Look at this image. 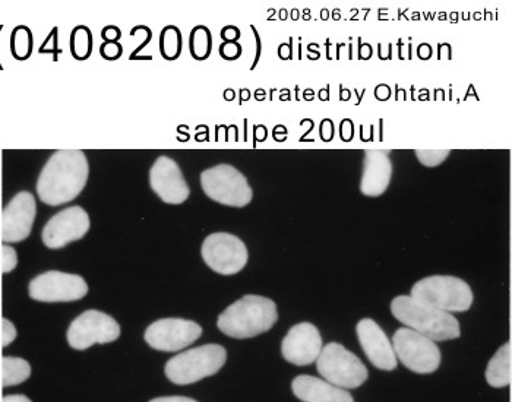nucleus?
I'll return each mask as SVG.
<instances>
[{"label":"nucleus","mask_w":512,"mask_h":402,"mask_svg":"<svg viewBox=\"0 0 512 402\" xmlns=\"http://www.w3.org/2000/svg\"><path fill=\"white\" fill-rule=\"evenodd\" d=\"M277 319V305L273 300L262 296H245L218 316L217 326L227 337L245 340L270 331Z\"/></svg>","instance_id":"2"},{"label":"nucleus","mask_w":512,"mask_h":402,"mask_svg":"<svg viewBox=\"0 0 512 402\" xmlns=\"http://www.w3.org/2000/svg\"><path fill=\"white\" fill-rule=\"evenodd\" d=\"M202 335V328L194 321L186 319H160L148 326L145 341L158 351H180L194 344Z\"/></svg>","instance_id":"12"},{"label":"nucleus","mask_w":512,"mask_h":402,"mask_svg":"<svg viewBox=\"0 0 512 402\" xmlns=\"http://www.w3.org/2000/svg\"><path fill=\"white\" fill-rule=\"evenodd\" d=\"M220 56L224 60H237L242 56V46L237 43H223L220 46Z\"/></svg>","instance_id":"30"},{"label":"nucleus","mask_w":512,"mask_h":402,"mask_svg":"<svg viewBox=\"0 0 512 402\" xmlns=\"http://www.w3.org/2000/svg\"><path fill=\"white\" fill-rule=\"evenodd\" d=\"M213 50V36L205 25H197L189 36V52L195 60H207Z\"/></svg>","instance_id":"22"},{"label":"nucleus","mask_w":512,"mask_h":402,"mask_svg":"<svg viewBox=\"0 0 512 402\" xmlns=\"http://www.w3.org/2000/svg\"><path fill=\"white\" fill-rule=\"evenodd\" d=\"M33 50V34L27 27H17L12 33V55L20 60L30 58Z\"/></svg>","instance_id":"25"},{"label":"nucleus","mask_w":512,"mask_h":402,"mask_svg":"<svg viewBox=\"0 0 512 402\" xmlns=\"http://www.w3.org/2000/svg\"><path fill=\"white\" fill-rule=\"evenodd\" d=\"M227 360L226 348L207 344L173 357L166 364V376L176 385H189L216 375Z\"/></svg>","instance_id":"5"},{"label":"nucleus","mask_w":512,"mask_h":402,"mask_svg":"<svg viewBox=\"0 0 512 402\" xmlns=\"http://www.w3.org/2000/svg\"><path fill=\"white\" fill-rule=\"evenodd\" d=\"M0 376H2V385L5 388L20 385L31 376L30 363L27 360L20 359V357H2V360H0Z\"/></svg>","instance_id":"21"},{"label":"nucleus","mask_w":512,"mask_h":402,"mask_svg":"<svg viewBox=\"0 0 512 402\" xmlns=\"http://www.w3.org/2000/svg\"><path fill=\"white\" fill-rule=\"evenodd\" d=\"M37 205L33 193H17L0 215V237L3 243H20L27 239L36 220Z\"/></svg>","instance_id":"14"},{"label":"nucleus","mask_w":512,"mask_h":402,"mask_svg":"<svg viewBox=\"0 0 512 402\" xmlns=\"http://www.w3.org/2000/svg\"><path fill=\"white\" fill-rule=\"evenodd\" d=\"M0 215H2V214H0Z\"/></svg>","instance_id":"35"},{"label":"nucleus","mask_w":512,"mask_h":402,"mask_svg":"<svg viewBox=\"0 0 512 402\" xmlns=\"http://www.w3.org/2000/svg\"><path fill=\"white\" fill-rule=\"evenodd\" d=\"M316 369L324 381L341 389H355L368 379V369L362 360L338 343L322 347Z\"/></svg>","instance_id":"6"},{"label":"nucleus","mask_w":512,"mask_h":402,"mask_svg":"<svg viewBox=\"0 0 512 402\" xmlns=\"http://www.w3.org/2000/svg\"><path fill=\"white\" fill-rule=\"evenodd\" d=\"M88 176L90 164L82 151H56L41 170L37 193L50 207L69 204L84 191Z\"/></svg>","instance_id":"1"},{"label":"nucleus","mask_w":512,"mask_h":402,"mask_svg":"<svg viewBox=\"0 0 512 402\" xmlns=\"http://www.w3.org/2000/svg\"><path fill=\"white\" fill-rule=\"evenodd\" d=\"M221 39L224 43H237L240 39V30L235 25H227L221 30Z\"/></svg>","instance_id":"32"},{"label":"nucleus","mask_w":512,"mask_h":402,"mask_svg":"<svg viewBox=\"0 0 512 402\" xmlns=\"http://www.w3.org/2000/svg\"><path fill=\"white\" fill-rule=\"evenodd\" d=\"M150 402H198V401H195V400H192V398H186V397H161V398H156V400H153Z\"/></svg>","instance_id":"33"},{"label":"nucleus","mask_w":512,"mask_h":402,"mask_svg":"<svg viewBox=\"0 0 512 402\" xmlns=\"http://www.w3.org/2000/svg\"><path fill=\"white\" fill-rule=\"evenodd\" d=\"M33 300L43 303L77 302L87 296L88 286L84 278L66 272L49 271L37 275L28 286Z\"/></svg>","instance_id":"11"},{"label":"nucleus","mask_w":512,"mask_h":402,"mask_svg":"<svg viewBox=\"0 0 512 402\" xmlns=\"http://www.w3.org/2000/svg\"><path fill=\"white\" fill-rule=\"evenodd\" d=\"M450 150H417L416 157L423 166L438 167L450 157Z\"/></svg>","instance_id":"26"},{"label":"nucleus","mask_w":512,"mask_h":402,"mask_svg":"<svg viewBox=\"0 0 512 402\" xmlns=\"http://www.w3.org/2000/svg\"><path fill=\"white\" fill-rule=\"evenodd\" d=\"M90 215L81 207H69L53 215L44 226L41 239L49 249H62L81 240L90 231Z\"/></svg>","instance_id":"13"},{"label":"nucleus","mask_w":512,"mask_h":402,"mask_svg":"<svg viewBox=\"0 0 512 402\" xmlns=\"http://www.w3.org/2000/svg\"><path fill=\"white\" fill-rule=\"evenodd\" d=\"M511 343H505L496 351L486 369V381L493 388H505L511 383Z\"/></svg>","instance_id":"20"},{"label":"nucleus","mask_w":512,"mask_h":402,"mask_svg":"<svg viewBox=\"0 0 512 402\" xmlns=\"http://www.w3.org/2000/svg\"><path fill=\"white\" fill-rule=\"evenodd\" d=\"M391 312L401 324L432 341L455 340L460 337V324L451 313L442 312L410 296H398L391 302Z\"/></svg>","instance_id":"3"},{"label":"nucleus","mask_w":512,"mask_h":402,"mask_svg":"<svg viewBox=\"0 0 512 402\" xmlns=\"http://www.w3.org/2000/svg\"><path fill=\"white\" fill-rule=\"evenodd\" d=\"M93 53V33L85 25H78L71 33V55L75 60H87Z\"/></svg>","instance_id":"24"},{"label":"nucleus","mask_w":512,"mask_h":402,"mask_svg":"<svg viewBox=\"0 0 512 402\" xmlns=\"http://www.w3.org/2000/svg\"><path fill=\"white\" fill-rule=\"evenodd\" d=\"M385 151L368 150L363 161L360 192L369 198H378L387 192L393 177V163Z\"/></svg>","instance_id":"18"},{"label":"nucleus","mask_w":512,"mask_h":402,"mask_svg":"<svg viewBox=\"0 0 512 402\" xmlns=\"http://www.w3.org/2000/svg\"><path fill=\"white\" fill-rule=\"evenodd\" d=\"M120 326L112 316L100 310H87L69 325L68 343L75 350H87L94 344H109L118 340Z\"/></svg>","instance_id":"10"},{"label":"nucleus","mask_w":512,"mask_h":402,"mask_svg":"<svg viewBox=\"0 0 512 402\" xmlns=\"http://www.w3.org/2000/svg\"><path fill=\"white\" fill-rule=\"evenodd\" d=\"M150 186L164 204L180 205L191 195L179 164L166 155L158 157L151 167Z\"/></svg>","instance_id":"15"},{"label":"nucleus","mask_w":512,"mask_h":402,"mask_svg":"<svg viewBox=\"0 0 512 402\" xmlns=\"http://www.w3.org/2000/svg\"><path fill=\"white\" fill-rule=\"evenodd\" d=\"M18 265V255L14 248L8 245L0 246V272L9 274Z\"/></svg>","instance_id":"27"},{"label":"nucleus","mask_w":512,"mask_h":402,"mask_svg":"<svg viewBox=\"0 0 512 402\" xmlns=\"http://www.w3.org/2000/svg\"><path fill=\"white\" fill-rule=\"evenodd\" d=\"M356 332L363 351L375 367L387 372L397 367L398 360L393 344L390 343L381 326L372 319H362L356 326Z\"/></svg>","instance_id":"17"},{"label":"nucleus","mask_w":512,"mask_h":402,"mask_svg":"<svg viewBox=\"0 0 512 402\" xmlns=\"http://www.w3.org/2000/svg\"><path fill=\"white\" fill-rule=\"evenodd\" d=\"M410 297L447 313L466 312L473 305L472 288L466 281L451 275H434L417 281Z\"/></svg>","instance_id":"4"},{"label":"nucleus","mask_w":512,"mask_h":402,"mask_svg":"<svg viewBox=\"0 0 512 402\" xmlns=\"http://www.w3.org/2000/svg\"><path fill=\"white\" fill-rule=\"evenodd\" d=\"M123 47L120 43H104L100 46V56L106 60H118L122 58Z\"/></svg>","instance_id":"29"},{"label":"nucleus","mask_w":512,"mask_h":402,"mask_svg":"<svg viewBox=\"0 0 512 402\" xmlns=\"http://www.w3.org/2000/svg\"><path fill=\"white\" fill-rule=\"evenodd\" d=\"M202 258L214 272L221 275L239 274L248 264V249L239 237L229 233H214L202 243Z\"/></svg>","instance_id":"9"},{"label":"nucleus","mask_w":512,"mask_h":402,"mask_svg":"<svg viewBox=\"0 0 512 402\" xmlns=\"http://www.w3.org/2000/svg\"><path fill=\"white\" fill-rule=\"evenodd\" d=\"M15 338H17V328L9 319L3 318L0 321V345L8 347L9 344L14 343Z\"/></svg>","instance_id":"28"},{"label":"nucleus","mask_w":512,"mask_h":402,"mask_svg":"<svg viewBox=\"0 0 512 402\" xmlns=\"http://www.w3.org/2000/svg\"><path fill=\"white\" fill-rule=\"evenodd\" d=\"M321 350V334L311 322L293 326L281 343V354L284 359L296 366H308L316 362Z\"/></svg>","instance_id":"16"},{"label":"nucleus","mask_w":512,"mask_h":402,"mask_svg":"<svg viewBox=\"0 0 512 402\" xmlns=\"http://www.w3.org/2000/svg\"><path fill=\"white\" fill-rule=\"evenodd\" d=\"M2 402H33L30 398L25 397V395H8V397L3 398Z\"/></svg>","instance_id":"34"},{"label":"nucleus","mask_w":512,"mask_h":402,"mask_svg":"<svg viewBox=\"0 0 512 402\" xmlns=\"http://www.w3.org/2000/svg\"><path fill=\"white\" fill-rule=\"evenodd\" d=\"M160 53L163 59L176 60L182 55L183 37L176 25H167L160 34Z\"/></svg>","instance_id":"23"},{"label":"nucleus","mask_w":512,"mask_h":402,"mask_svg":"<svg viewBox=\"0 0 512 402\" xmlns=\"http://www.w3.org/2000/svg\"><path fill=\"white\" fill-rule=\"evenodd\" d=\"M293 394L303 402H355L349 391L315 376L300 375L293 379Z\"/></svg>","instance_id":"19"},{"label":"nucleus","mask_w":512,"mask_h":402,"mask_svg":"<svg viewBox=\"0 0 512 402\" xmlns=\"http://www.w3.org/2000/svg\"><path fill=\"white\" fill-rule=\"evenodd\" d=\"M101 37H103L104 43H119L122 31L116 25H107L101 31Z\"/></svg>","instance_id":"31"},{"label":"nucleus","mask_w":512,"mask_h":402,"mask_svg":"<svg viewBox=\"0 0 512 402\" xmlns=\"http://www.w3.org/2000/svg\"><path fill=\"white\" fill-rule=\"evenodd\" d=\"M201 186L208 198L227 207L243 208L251 204L254 198L246 177L229 164H218L204 170L201 173Z\"/></svg>","instance_id":"7"},{"label":"nucleus","mask_w":512,"mask_h":402,"mask_svg":"<svg viewBox=\"0 0 512 402\" xmlns=\"http://www.w3.org/2000/svg\"><path fill=\"white\" fill-rule=\"evenodd\" d=\"M395 356L412 372L432 373L441 364V351L435 341L410 328H400L393 337Z\"/></svg>","instance_id":"8"}]
</instances>
